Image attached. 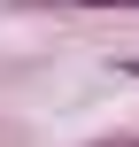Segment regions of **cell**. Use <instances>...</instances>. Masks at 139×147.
Segmentation results:
<instances>
[{"mask_svg": "<svg viewBox=\"0 0 139 147\" xmlns=\"http://www.w3.org/2000/svg\"><path fill=\"white\" fill-rule=\"evenodd\" d=\"M108 147H139V140H108Z\"/></svg>", "mask_w": 139, "mask_h": 147, "instance_id": "cell-1", "label": "cell"}]
</instances>
